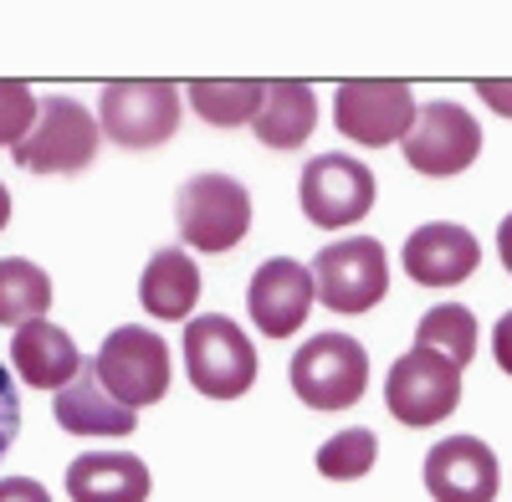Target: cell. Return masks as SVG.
Segmentation results:
<instances>
[{"label":"cell","mask_w":512,"mask_h":502,"mask_svg":"<svg viewBox=\"0 0 512 502\" xmlns=\"http://www.w3.org/2000/svg\"><path fill=\"white\" fill-rule=\"evenodd\" d=\"M287 380L308 410H349L369 390V354L349 333H318L292 354Z\"/></svg>","instance_id":"6da1fadb"},{"label":"cell","mask_w":512,"mask_h":502,"mask_svg":"<svg viewBox=\"0 0 512 502\" xmlns=\"http://www.w3.org/2000/svg\"><path fill=\"white\" fill-rule=\"evenodd\" d=\"M98 129L118 149H159L180 129V88L164 77L108 82L98 98Z\"/></svg>","instance_id":"7a4b0ae2"},{"label":"cell","mask_w":512,"mask_h":502,"mask_svg":"<svg viewBox=\"0 0 512 502\" xmlns=\"http://www.w3.org/2000/svg\"><path fill=\"white\" fill-rule=\"evenodd\" d=\"M185 369H190V385L210 400H236L256 385V359L251 339L241 333V323L221 318V313H205L185 323Z\"/></svg>","instance_id":"3957f363"},{"label":"cell","mask_w":512,"mask_h":502,"mask_svg":"<svg viewBox=\"0 0 512 502\" xmlns=\"http://www.w3.org/2000/svg\"><path fill=\"white\" fill-rule=\"evenodd\" d=\"M313 292L328 313H369L390 292V262L374 236H344L328 241L313 257Z\"/></svg>","instance_id":"277c9868"},{"label":"cell","mask_w":512,"mask_h":502,"mask_svg":"<svg viewBox=\"0 0 512 502\" xmlns=\"http://www.w3.org/2000/svg\"><path fill=\"white\" fill-rule=\"evenodd\" d=\"M93 374L118 405L144 410V405L169 395V344L154 328H139V323L113 328L103 339V349L93 354Z\"/></svg>","instance_id":"5b68a950"},{"label":"cell","mask_w":512,"mask_h":502,"mask_svg":"<svg viewBox=\"0 0 512 502\" xmlns=\"http://www.w3.org/2000/svg\"><path fill=\"white\" fill-rule=\"evenodd\" d=\"M98 139H103V129L77 98H47L36 113V129L11 154L31 175H77L93 164Z\"/></svg>","instance_id":"8992f818"},{"label":"cell","mask_w":512,"mask_h":502,"mask_svg":"<svg viewBox=\"0 0 512 502\" xmlns=\"http://www.w3.org/2000/svg\"><path fill=\"white\" fill-rule=\"evenodd\" d=\"M415 93L410 82L395 77H354L338 88L333 103V123L349 144L364 149H384V144H405V134L415 129Z\"/></svg>","instance_id":"52a82bcc"},{"label":"cell","mask_w":512,"mask_h":502,"mask_svg":"<svg viewBox=\"0 0 512 502\" xmlns=\"http://www.w3.org/2000/svg\"><path fill=\"white\" fill-rule=\"evenodd\" d=\"M175 216H180V236L195 251H236L251 231V195L241 180L231 175H195L180 200H175Z\"/></svg>","instance_id":"ba28073f"},{"label":"cell","mask_w":512,"mask_h":502,"mask_svg":"<svg viewBox=\"0 0 512 502\" xmlns=\"http://www.w3.org/2000/svg\"><path fill=\"white\" fill-rule=\"evenodd\" d=\"M384 405L400 426H441L446 415L461 405V369L431 349H410L390 364V380H384Z\"/></svg>","instance_id":"9c48e42d"},{"label":"cell","mask_w":512,"mask_h":502,"mask_svg":"<svg viewBox=\"0 0 512 502\" xmlns=\"http://www.w3.org/2000/svg\"><path fill=\"white\" fill-rule=\"evenodd\" d=\"M374 211V170L354 154H318L303 170V216L318 231H349Z\"/></svg>","instance_id":"30bf717a"},{"label":"cell","mask_w":512,"mask_h":502,"mask_svg":"<svg viewBox=\"0 0 512 502\" xmlns=\"http://www.w3.org/2000/svg\"><path fill=\"white\" fill-rule=\"evenodd\" d=\"M482 149V123L456 103H425L415 113V129L405 134V164L431 180H451Z\"/></svg>","instance_id":"8fae6325"},{"label":"cell","mask_w":512,"mask_h":502,"mask_svg":"<svg viewBox=\"0 0 512 502\" xmlns=\"http://www.w3.org/2000/svg\"><path fill=\"white\" fill-rule=\"evenodd\" d=\"M313 272L292 257H272L256 267L251 287H246V313L251 323L267 333V339H292L297 328L313 313Z\"/></svg>","instance_id":"7c38bea8"},{"label":"cell","mask_w":512,"mask_h":502,"mask_svg":"<svg viewBox=\"0 0 512 502\" xmlns=\"http://www.w3.org/2000/svg\"><path fill=\"white\" fill-rule=\"evenodd\" d=\"M497 482V456L477 436H446L425 451V492L436 502H492Z\"/></svg>","instance_id":"4fadbf2b"},{"label":"cell","mask_w":512,"mask_h":502,"mask_svg":"<svg viewBox=\"0 0 512 502\" xmlns=\"http://www.w3.org/2000/svg\"><path fill=\"white\" fill-rule=\"evenodd\" d=\"M477 262H482L477 236L456 221H431V226L410 231L405 241V272L420 287H456L477 272Z\"/></svg>","instance_id":"5bb4252c"},{"label":"cell","mask_w":512,"mask_h":502,"mask_svg":"<svg viewBox=\"0 0 512 502\" xmlns=\"http://www.w3.org/2000/svg\"><path fill=\"white\" fill-rule=\"evenodd\" d=\"M11 364H16V374H21L31 390H52V395H62L82 374V354L72 344V333L57 328L52 318H36V323L16 328Z\"/></svg>","instance_id":"9a60e30c"},{"label":"cell","mask_w":512,"mask_h":502,"mask_svg":"<svg viewBox=\"0 0 512 502\" xmlns=\"http://www.w3.org/2000/svg\"><path fill=\"white\" fill-rule=\"evenodd\" d=\"M149 467L134 451H82L67 467L72 502H149Z\"/></svg>","instance_id":"2e32d148"},{"label":"cell","mask_w":512,"mask_h":502,"mask_svg":"<svg viewBox=\"0 0 512 502\" xmlns=\"http://www.w3.org/2000/svg\"><path fill=\"white\" fill-rule=\"evenodd\" d=\"M57 426L67 436H134L139 410L118 405L93 374V364H82V374L57 395Z\"/></svg>","instance_id":"e0dca14e"},{"label":"cell","mask_w":512,"mask_h":502,"mask_svg":"<svg viewBox=\"0 0 512 502\" xmlns=\"http://www.w3.org/2000/svg\"><path fill=\"white\" fill-rule=\"evenodd\" d=\"M251 129H256V139H262L267 149H297V144H308L313 129H318V98H313V88H308V82H292V77L267 82L262 108H256Z\"/></svg>","instance_id":"ac0fdd59"},{"label":"cell","mask_w":512,"mask_h":502,"mask_svg":"<svg viewBox=\"0 0 512 502\" xmlns=\"http://www.w3.org/2000/svg\"><path fill=\"white\" fill-rule=\"evenodd\" d=\"M139 303L149 318H164V323H180L195 313L200 303V267L190 262V251L180 246H164L149 257L144 277H139Z\"/></svg>","instance_id":"d6986e66"},{"label":"cell","mask_w":512,"mask_h":502,"mask_svg":"<svg viewBox=\"0 0 512 502\" xmlns=\"http://www.w3.org/2000/svg\"><path fill=\"white\" fill-rule=\"evenodd\" d=\"M262 93H267V82H256V77H200L185 88V98L195 103V113L210 123V129H241V123L256 118V108H262Z\"/></svg>","instance_id":"ffe728a7"},{"label":"cell","mask_w":512,"mask_h":502,"mask_svg":"<svg viewBox=\"0 0 512 502\" xmlns=\"http://www.w3.org/2000/svg\"><path fill=\"white\" fill-rule=\"evenodd\" d=\"M47 308H52V277L26 257H0V323L26 328Z\"/></svg>","instance_id":"44dd1931"},{"label":"cell","mask_w":512,"mask_h":502,"mask_svg":"<svg viewBox=\"0 0 512 502\" xmlns=\"http://www.w3.org/2000/svg\"><path fill=\"white\" fill-rule=\"evenodd\" d=\"M477 339H482L477 313H472V308H461V303H441V308H431V313L420 318V328H415V349H431V354L451 359L456 369L472 364Z\"/></svg>","instance_id":"7402d4cb"},{"label":"cell","mask_w":512,"mask_h":502,"mask_svg":"<svg viewBox=\"0 0 512 502\" xmlns=\"http://www.w3.org/2000/svg\"><path fill=\"white\" fill-rule=\"evenodd\" d=\"M318 472L328 477V482H354V477H369V467L379 462V441H374V431H364V426H354V431H338V436H328L323 446H318Z\"/></svg>","instance_id":"603a6c76"},{"label":"cell","mask_w":512,"mask_h":502,"mask_svg":"<svg viewBox=\"0 0 512 502\" xmlns=\"http://www.w3.org/2000/svg\"><path fill=\"white\" fill-rule=\"evenodd\" d=\"M36 113H41V103L31 98L26 82L0 77V149H16L36 129Z\"/></svg>","instance_id":"cb8c5ba5"},{"label":"cell","mask_w":512,"mask_h":502,"mask_svg":"<svg viewBox=\"0 0 512 502\" xmlns=\"http://www.w3.org/2000/svg\"><path fill=\"white\" fill-rule=\"evenodd\" d=\"M16 431H21V395H16V385H11V369L0 364V456L11 451Z\"/></svg>","instance_id":"d4e9b609"},{"label":"cell","mask_w":512,"mask_h":502,"mask_svg":"<svg viewBox=\"0 0 512 502\" xmlns=\"http://www.w3.org/2000/svg\"><path fill=\"white\" fill-rule=\"evenodd\" d=\"M0 502H52V492L31 477H0Z\"/></svg>","instance_id":"484cf974"},{"label":"cell","mask_w":512,"mask_h":502,"mask_svg":"<svg viewBox=\"0 0 512 502\" xmlns=\"http://www.w3.org/2000/svg\"><path fill=\"white\" fill-rule=\"evenodd\" d=\"M477 93H482V103H492V113H502V118H512V82H497V77H482V82H477Z\"/></svg>","instance_id":"4316f807"},{"label":"cell","mask_w":512,"mask_h":502,"mask_svg":"<svg viewBox=\"0 0 512 502\" xmlns=\"http://www.w3.org/2000/svg\"><path fill=\"white\" fill-rule=\"evenodd\" d=\"M492 354H497V369H502V374H512V313H502V318H497Z\"/></svg>","instance_id":"83f0119b"},{"label":"cell","mask_w":512,"mask_h":502,"mask_svg":"<svg viewBox=\"0 0 512 502\" xmlns=\"http://www.w3.org/2000/svg\"><path fill=\"white\" fill-rule=\"evenodd\" d=\"M497 257L512 272V216H502V226H497Z\"/></svg>","instance_id":"f1b7e54d"},{"label":"cell","mask_w":512,"mask_h":502,"mask_svg":"<svg viewBox=\"0 0 512 502\" xmlns=\"http://www.w3.org/2000/svg\"><path fill=\"white\" fill-rule=\"evenodd\" d=\"M6 226H11V190L0 185V231H6Z\"/></svg>","instance_id":"f546056e"}]
</instances>
